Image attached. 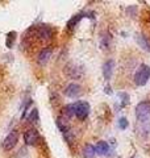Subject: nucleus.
<instances>
[{
  "mask_svg": "<svg viewBox=\"0 0 150 158\" xmlns=\"http://www.w3.org/2000/svg\"><path fill=\"white\" fill-rule=\"evenodd\" d=\"M149 79H150V66L142 63V65H140L136 74H134V83H136V86L142 87L149 82Z\"/></svg>",
  "mask_w": 150,
  "mask_h": 158,
  "instance_id": "1",
  "label": "nucleus"
},
{
  "mask_svg": "<svg viewBox=\"0 0 150 158\" xmlns=\"http://www.w3.org/2000/svg\"><path fill=\"white\" fill-rule=\"evenodd\" d=\"M73 111H74V116H77L79 120H86L90 115V111H91V107H90V103L79 100L73 103Z\"/></svg>",
  "mask_w": 150,
  "mask_h": 158,
  "instance_id": "2",
  "label": "nucleus"
},
{
  "mask_svg": "<svg viewBox=\"0 0 150 158\" xmlns=\"http://www.w3.org/2000/svg\"><path fill=\"white\" fill-rule=\"evenodd\" d=\"M34 34H36V38L38 41L42 42H48L53 38L54 31L50 25H46V24H41V25L34 27Z\"/></svg>",
  "mask_w": 150,
  "mask_h": 158,
  "instance_id": "3",
  "label": "nucleus"
},
{
  "mask_svg": "<svg viewBox=\"0 0 150 158\" xmlns=\"http://www.w3.org/2000/svg\"><path fill=\"white\" fill-rule=\"evenodd\" d=\"M65 74L71 78V79H81L84 75V69L82 65H79L77 62H69L63 69Z\"/></svg>",
  "mask_w": 150,
  "mask_h": 158,
  "instance_id": "4",
  "label": "nucleus"
},
{
  "mask_svg": "<svg viewBox=\"0 0 150 158\" xmlns=\"http://www.w3.org/2000/svg\"><path fill=\"white\" fill-rule=\"evenodd\" d=\"M136 117L138 121H149L150 118V102H141L136 106Z\"/></svg>",
  "mask_w": 150,
  "mask_h": 158,
  "instance_id": "5",
  "label": "nucleus"
},
{
  "mask_svg": "<svg viewBox=\"0 0 150 158\" xmlns=\"http://www.w3.org/2000/svg\"><path fill=\"white\" fill-rule=\"evenodd\" d=\"M17 142H19V132L15 129V131H11L8 133V136L4 138V141H3V148H4V150H12L15 146L17 145Z\"/></svg>",
  "mask_w": 150,
  "mask_h": 158,
  "instance_id": "6",
  "label": "nucleus"
},
{
  "mask_svg": "<svg viewBox=\"0 0 150 158\" xmlns=\"http://www.w3.org/2000/svg\"><path fill=\"white\" fill-rule=\"evenodd\" d=\"M83 94V90H82V86L78 85V83H70L65 87V95L67 98H71V99H75V98H79Z\"/></svg>",
  "mask_w": 150,
  "mask_h": 158,
  "instance_id": "7",
  "label": "nucleus"
},
{
  "mask_svg": "<svg viewBox=\"0 0 150 158\" xmlns=\"http://www.w3.org/2000/svg\"><path fill=\"white\" fill-rule=\"evenodd\" d=\"M38 140H40V135L36 128H29V129L24 132V141L27 145H36Z\"/></svg>",
  "mask_w": 150,
  "mask_h": 158,
  "instance_id": "8",
  "label": "nucleus"
},
{
  "mask_svg": "<svg viewBox=\"0 0 150 158\" xmlns=\"http://www.w3.org/2000/svg\"><path fill=\"white\" fill-rule=\"evenodd\" d=\"M113 69H115V61L113 59H108L104 62L103 65V77L106 81H111V78L113 75Z\"/></svg>",
  "mask_w": 150,
  "mask_h": 158,
  "instance_id": "9",
  "label": "nucleus"
},
{
  "mask_svg": "<svg viewBox=\"0 0 150 158\" xmlns=\"http://www.w3.org/2000/svg\"><path fill=\"white\" fill-rule=\"evenodd\" d=\"M52 54H53V48H50V46H46V48H44L41 52L38 53V56H37V61L40 65H45L50 57H52Z\"/></svg>",
  "mask_w": 150,
  "mask_h": 158,
  "instance_id": "10",
  "label": "nucleus"
},
{
  "mask_svg": "<svg viewBox=\"0 0 150 158\" xmlns=\"http://www.w3.org/2000/svg\"><path fill=\"white\" fill-rule=\"evenodd\" d=\"M136 42L138 44V46L145 52H150V41L148 40V37H145L144 34L137 33L136 34Z\"/></svg>",
  "mask_w": 150,
  "mask_h": 158,
  "instance_id": "11",
  "label": "nucleus"
},
{
  "mask_svg": "<svg viewBox=\"0 0 150 158\" xmlns=\"http://www.w3.org/2000/svg\"><path fill=\"white\" fill-rule=\"evenodd\" d=\"M136 132L138 133L140 136L142 137H146L150 132V124L149 121H138L137 125H136Z\"/></svg>",
  "mask_w": 150,
  "mask_h": 158,
  "instance_id": "12",
  "label": "nucleus"
},
{
  "mask_svg": "<svg viewBox=\"0 0 150 158\" xmlns=\"http://www.w3.org/2000/svg\"><path fill=\"white\" fill-rule=\"evenodd\" d=\"M95 150H96V154L99 156H107L109 150H111V148H109L108 142L106 141H99L96 145H95Z\"/></svg>",
  "mask_w": 150,
  "mask_h": 158,
  "instance_id": "13",
  "label": "nucleus"
},
{
  "mask_svg": "<svg viewBox=\"0 0 150 158\" xmlns=\"http://www.w3.org/2000/svg\"><path fill=\"white\" fill-rule=\"evenodd\" d=\"M111 41H112V36L108 32H104L100 37V48L103 50H108L111 48Z\"/></svg>",
  "mask_w": 150,
  "mask_h": 158,
  "instance_id": "14",
  "label": "nucleus"
},
{
  "mask_svg": "<svg viewBox=\"0 0 150 158\" xmlns=\"http://www.w3.org/2000/svg\"><path fill=\"white\" fill-rule=\"evenodd\" d=\"M82 156L84 158H94L96 156V150H95V146L91 144H86L82 149Z\"/></svg>",
  "mask_w": 150,
  "mask_h": 158,
  "instance_id": "15",
  "label": "nucleus"
},
{
  "mask_svg": "<svg viewBox=\"0 0 150 158\" xmlns=\"http://www.w3.org/2000/svg\"><path fill=\"white\" fill-rule=\"evenodd\" d=\"M73 116H74V111H73V106L71 104L62 107V110H61V117L62 118H65V120L69 121Z\"/></svg>",
  "mask_w": 150,
  "mask_h": 158,
  "instance_id": "16",
  "label": "nucleus"
},
{
  "mask_svg": "<svg viewBox=\"0 0 150 158\" xmlns=\"http://www.w3.org/2000/svg\"><path fill=\"white\" fill-rule=\"evenodd\" d=\"M56 124H57V127H58V129L61 131L62 133H65V132H67V131L71 129V128H70L69 121H67V120H65V118H62L61 116H59V117L57 118Z\"/></svg>",
  "mask_w": 150,
  "mask_h": 158,
  "instance_id": "17",
  "label": "nucleus"
},
{
  "mask_svg": "<svg viewBox=\"0 0 150 158\" xmlns=\"http://www.w3.org/2000/svg\"><path fill=\"white\" fill-rule=\"evenodd\" d=\"M84 15H86V13H78V15H75V16L71 19V20H70V21L67 23V29H69V31H71V29H74L75 27H77V24L79 23V21H81V20L83 19V17H86V16H84Z\"/></svg>",
  "mask_w": 150,
  "mask_h": 158,
  "instance_id": "18",
  "label": "nucleus"
},
{
  "mask_svg": "<svg viewBox=\"0 0 150 158\" xmlns=\"http://www.w3.org/2000/svg\"><path fill=\"white\" fill-rule=\"evenodd\" d=\"M16 37H17L16 32H9L7 34V37H6V46L8 49H12L13 48V44H15V41H16Z\"/></svg>",
  "mask_w": 150,
  "mask_h": 158,
  "instance_id": "19",
  "label": "nucleus"
},
{
  "mask_svg": "<svg viewBox=\"0 0 150 158\" xmlns=\"http://www.w3.org/2000/svg\"><path fill=\"white\" fill-rule=\"evenodd\" d=\"M38 118H40L38 110L37 108H33V110L31 111V113H29V116H28V121L32 123V124H36V123H38Z\"/></svg>",
  "mask_w": 150,
  "mask_h": 158,
  "instance_id": "20",
  "label": "nucleus"
},
{
  "mask_svg": "<svg viewBox=\"0 0 150 158\" xmlns=\"http://www.w3.org/2000/svg\"><path fill=\"white\" fill-rule=\"evenodd\" d=\"M119 96H120V99H121V107H125L127 104H129V95L127 92H120L119 94Z\"/></svg>",
  "mask_w": 150,
  "mask_h": 158,
  "instance_id": "21",
  "label": "nucleus"
},
{
  "mask_svg": "<svg viewBox=\"0 0 150 158\" xmlns=\"http://www.w3.org/2000/svg\"><path fill=\"white\" fill-rule=\"evenodd\" d=\"M128 125H129V123H128L127 117H121L119 120V128H120V129H127Z\"/></svg>",
  "mask_w": 150,
  "mask_h": 158,
  "instance_id": "22",
  "label": "nucleus"
},
{
  "mask_svg": "<svg viewBox=\"0 0 150 158\" xmlns=\"http://www.w3.org/2000/svg\"><path fill=\"white\" fill-rule=\"evenodd\" d=\"M106 94H112V88L109 87V86L106 87Z\"/></svg>",
  "mask_w": 150,
  "mask_h": 158,
  "instance_id": "23",
  "label": "nucleus"
},
{
  "mask_svg": "<svg viewBox=\"0 0 150 158\" xmlns=\"http://www.w3.org/2000/svg\"><path fill=\"white\" fill-rule=\"evenodd\" d=\"M149 23H150V19H149Z\"/></svg>",
  "mask_w": 150,
  "mask_h": 158,
  "instance_id": "24",
  "label": "nucleus"
}]
</instances>
